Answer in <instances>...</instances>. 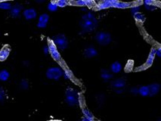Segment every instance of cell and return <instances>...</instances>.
<instances>
[{"mask_svg": "<svg viewBox=\"0 0 161 121\" xmlns=\"http://www.w3.org/2000/svg\"><path fill=\"white\" fill-rule=\"evenodd\" d=\"M80 25L84 32H92L96 29L98 26V20L95 15L91 12H87L82 16L80 20Z\"/></svg>", "mask_w": 161, "mask_h": 121, "instance_id": "6da1fadb", "label": "cell"}, {"mask_svg": "<svg viewBox=\"0 0 161 121\" xmlns=\"http://www.w3.org/2000/svg\"><path fill=\"white\" fill-rule=\"evenodd\" d=\"M65 96H66L65 101L69 106L72 107V106L80 105V96H79V93L74 89L67 88L66 89V92H65Z\"/></svg>", "mask_w": 161, "mask_h": 121, "instance_id": "7a4b0ae2", "label": "cell"}, {"mask_svg": "<svg viewBox=\"0 0 161 121\" xmlns=\"http://www.w3.org/2000/svg\"><path fill=\"white\" fill-rule=\"evenodd\" d=\"M53 43L55 44L56 48L60 50H64L67 48L68 46V41H67V37L64 34H58L55 35L52 40Z\"/></svg>", "mask_w": 161, "mask_h": 121, "instance_id": "3957f363", "label": "cell"}, {"mask_svg": "<svg viewBox=\"0 0 161 121\" xmlns=\"http://www.w3.org/2000/svg\"><path fill=\"white\" fill-rule=\"evenodd\" d=\"M46 76L48 80H58L60 78L63 76V70L59 67L49 68L46 70Z\"/></svg>", "mask_w": 161, "mask_h": 121, "instance_id": "277c9868", "label": "cell"}, {"mask_svg": "<svg viewBox=\"0 0 161 121\" xmlns=\"http://www.w3.org/2000/svg\"><path fill=\"white\" fill-rule=\"evenodd\" d=\"M95 40L101 46H107L111 42V36L106 32H98L95 36Z\"/></svg>", "mask_w": 161, "mask_h": 121, "instance_id": "5b68a950", "label": "cell"}, {"mask_svg": "<svg viewBox=\"0 0 161 121\" xmlns=\"http://www.w3.org/2000/svg\"><path fill=\"white\" fill-rule=\"evenodd\" d=\"M48 53L50 54L52 58L54 59L55 61H60L61 60V55L60 52L55 44L53 43V42L51 40H48Z\"/></svg>", "mask_w": 161, "mask_h": 121, "instance_id": "8992f818", "label": "cell"}, {"mask_svg": "<svg viewBox=\"0 0 161 121\" xmlns=\"http://www.w3.org/2000/svg\"><path fill=\"white\" fill-rule=\"evenodd\" d=\"M48 20H49V15L46 13H44V14H41L40 16L39 17L38 19V23H37V27L40 29L46 28V26L48 23Z\"/></svg>", "mask_w": 161, "mask_h": 121, "instance_id": "52a82bcc", "label": "cell"}, {"mask_svg": "<svg viewBox=\"0 0 161 121\" xmlns=\"http://www.w3.org/2000/svg\"><path fill=\"white\" fill-rule=\"evenodd\" d=\"M23 16L26 20H33L36 18L37 12L34 8H27L24 9L23 12Z\"/></svg>", "mask_w": 161, "mask_h": 121, "instance_id": "ba28073f", "label": "cell"}, {"mask_svg": "<svg viewBox=\"0 0 161 121\" xmlns=\"http://www.w3.org/2000/svg\"><path fill=\"white\" fill-rule=\"evenodd\" d=\"M84 56L87 58H91L95 57L98 55V52L93 46H89L84 50Z\"/></svg>", "mask_w": 161, "mask_h": 121, "instance_id": "9c48e42d", "label": "cell"}, {"mask_svg": "<svg viewBox=\"0 0 161 121\" xmlns=\"http://www.w3.org/2000/svg\"><path fill=\"white\" fill-rule=\"evenodd\" d=\"M23 6L19 3H16L15 5H13L12 9L10 10V14L13 18H17L19 16L20 12H21Z\"/></svg>", "mask_w": 161, "mask_h": 121, "instance_id": "30bf717a", "label": "cell"}, {"mask_svg": "<svg viewBox=\"0 0 161 121\" xmlns=\"http://www.w3.org/2000/svg\"><path fill=\"white\" fill-rule=\"evenodd\" d=\"M155 56H156V48H153L151 50V52H150L148 57H147V61H146V68H148V67H151V65H152Z\"/></svg>", "mask_w": 161, "mask_h": 121, "instance_id": "8fae6325", "label": "cell"}, {"mask_svg": "<svg viewBox=\"0 0 161 121\" xmlns=\"http://www.w3.org/2000/svg\"><path fill=\"white\" fill-rule=\"evenodd\" d=\"M11 49L8 46H4L1 50H0V61H5L10 55Z\"/></svg>", "mask_w": 161, "mask_h": 121, "instance_id": "7c38bea8", "label": "cell"}, {"mask_svg": "<svg viewBox=\"0 0 161 121\" xmlns=\"http://www.w3.org/2000/svg\"><path fill=\"white\" fill-rule=\"evenodd\" d=\"M149 89V96H153L157 95L160 91V85L158 83H152V84L147 85Z\"/></svg>", "mask_w": 161, "mask_h": 121, "instance_id": "4fadbf2b", "label": "cell"}, {"mask_svg": "<svg viewBox=\"0 0 161 121\" xmlns=\"http://www.w3.org/2000/svg\"><path fill=\"white\" fill-rule=\"evenodd\" d=\"M131 6V3H122V2L115 1V0H111V7L117 8H126Z\"/></svg>", "mask_w": 161, "mask_h": 121, "instance_id": "5bb4252c", "label": "cell"}, {"mask_svg": "<svg viewBox=\"0 0 161 121\" xmlns=\"http://www.w3.org/2000/svg\"><path fill=\"white\" fill-rule=\"evenodd\" d=\"M73 4L78 5V6L80 7H87L92 6L93 4H95V2L90 1V0H79V1L74 2Z\"/></svg>", "mask_w": 161, "mask_h": 121, "instance_id": "9a60e30c", "label": "cell"}, {"mask_svg": "<svg viewBox=\"0 0 161 121\" xmlns=\"http://www.w3.org/2000/svg\"><path fill=\"white\" fill-rule=\"evenodd\" d=\"M126 85V82L123 79H117L111 83V85L117 89H121Z\"/></svg>", "mask_w": 161, "mask_h": 121, "instance_id": "2e32d148", "label": "cell"}, {"mask_svg": "<svg viewBox=\"0 0 161 121\" xmlns=\"http://www.w3.org/2000/svg\"><path fill=\"white\" fill-rule=\"evenodd\" d=\"M121 70H122V65L118 61H115L110 65V70H111L112 73L118 74V73L121 71Z\"/></svg>", "mask_w": 161, "mask_h": 121, "instance_id": "e0dca14e", "label": "cell"}, {"mask_svg": "<svg viewBox=\"0 0 161 121\" xmlns=\"http://www.w3.org/2000/svg\"><path fill=\"white\" fill-rule=\"evenodd\" d=\"M97 8H98V10H103V9L111 8V0H104V1L101 2L97 5Z\"/></svg>", "mask_w": 161, "mask_h": 121, "instance_id": "ac0fdd59", "label": "cell"}, {"mask_svg": "<svg viewBox=\"0 0 161 121\" xmlns=\"http://www.w3.org/2000/svg\"><path fill=\"white\" fill-rule=\"evenodd\" d=\"M9 77H10V74L7 70L3 69V70H0V81L5 82L8 80Z\"/></svg>", "mask_w": 161, "mask_h": 121, "instance_id": "d6986e66", "label": "cell"}, {"mask_svg": "<svg viewBox=\"0 0 161 121\" xmlns=\"http://www.w3.org/2000/svg\"><path fill=\"white\" fill-rule=\"evenodd\" d=\"M138 94L140 96L146 97L149 96V89L147 85H144V86H141L139 89H138Z\"/></svg>", "mask_w": 161, "mask_h": 121, "instance_id": "ffe728a7", "label": "cell"}, {"mask_svg": "<svg viewBox=\"0 0 161 121\" xmlns=\"http://www.w3.org/2000/svg\"><path fill=\"white\" fill-rule=\"evenodd\" d=\"M82 112H83V117H85V118L90 119V120H95L94 115L92 114V113L89 109L84 107V108L82 109Z\"/></svg>", "mask_w": 161, "mask_h": 121, "instance_id": "44dd1931", "label": "cell"}, {"mask_svg": "<svg viewBox=\"0 0 161 121\" xmlns=\"http://www.w3.org/2000/svg\"><path fill=\"white\" fill-rule=\"evenodd\" d=\"M133 17L135 20L137 22H138V23H144L145 20V16L141 12L136 13V14H134Z\"/></svg>", "mask_w": 161, "mask_h": 121, "instance_id": "7402d4cb", "label": "cell"}, {"mask_svg": "<svg viewBox=\"0 0 161 121\" xmlns=\"http://www.w3.org/2000/svg\"><path fill=\"white\" fill-rule=\"evenodd\" d=\"M12 8V5L9 2L0 1V9L3 10H11Z\"/></svg>", "mask_w": 161, "mask_h": 121, "instance_id": "603a6c76", "label": "cell"}, {"mask_svg": "<svg viewBox=\"0 0 161 121\" xmlns=\"http://www.w3.org/2000/svg\"><path fill=\"white\" fill-rule=\"evenodd\" d=\"M101 77L104 80H108L111 79L113 77V74H110L108 70H102V74H101Z\"/></svg>", "mask_w": 161, "mask_h": 121, "instance_id": "cb8c5ba5", "label": "cell"}, {"mask_svg": "<svg viewBox=\"0 0 161 121\" xmlns=\"http://www.w3.org/2000/svg\"><path fill=\"white\" fill-rule=\"evenodd\" d=\"M47 8H48V10L49 11V12H55L58 10V5H57V4H56V3L55 1H52V2H50V3L48 4Z\"/></svg>", "mask_w": 161, "mask_h": 121, "instance_id": "d4e9b609", "label": "cell"}, {"mask_svg": "<svg viewBox=\"0 0 161 121\" xmlns=\"http://www.w3.org/2000/svg\"><path fill=\"white\" fill-rule=\"evenodd\" d=\"M63 77L65 80H71L73 77V74L70 70H63Z\"/></svg>", "mask_w": 161, "mask_h": 121, "instance_id": "484cf974", "label": "cell"}, {"mask_svg": "<svg viewBox=\"0 0 161 121\" xmlns=\"http://www.w3.org/2000/svg\"><path fill=\"white\" fill-rule=\"evenodd\" d=\"M55 3L58 7H60V8H64L68 4V2L66 0H58V1H55Z\"/></svg>", "mask_w": 161, "mask_h": 121, "instance_id": "4316f807", "label": "cell"}, {"mask_svg": "<svg viewBox=\"0 0 161 121\" xmlns=\"http://www.w3.org/2000/svg\"><path fill=\"white\" fill-rule=\"evenodd\" d=\"M20 88L22 89H27L28 86H29V84H28V82L26 80H22L21 82H20Z\"/></svg>", "mask_w": 161, "mask_h": 121, "instance_id": "83f0119b", "label": "cell"}, {"mask_svg": "<svg viewBox=\"0 0 161 121\" xmlns=\"http://www.w3.org/2000/svg\"><path fill=\"white\" fill-rule=\"evenodd\" d=\"M139 10H140L139 5H136V6L131 7V13H132V15H134V14H136V13L139 12Z\"/></svg>", "mask_w": 161, "mask_h": 121, "instance_id": "f1b7e54d", "label": "cell"}, {"mask_svg": "<svg viewBox=\"0 0 161 121\" xmlns=\"http://www.w3.org/2000/svg\"><path fill=\"white\" fill-rule=\"evenodd\" d=\"M5 98V90L3 89V87L0 86V102L4 101Z\"/></svg>", "mask_w": 161, "mask_h": 121, "instance_id": "f546056e", "label": "cell"}, {"mask_svg": "<svg viewBox=\"0 0 161 121\" xmlns=\"http://www.w3.org/2000/svg\"><path fill=\"white\" fill-rule=\"evenodd\" d=\"M145 8L146 10L151 11V12H152V11H154L155 9L157 8V7H156V5H145Z\"/></svg>", "mask_w": 161, "mask_h": 121, "instance_id": "4dcf8cb0", "label": "cell"}, {"mask_svg": "<svg viewBox=\"0 0 161 121\" xmlns=\"http://www.w3.org/2000/svg\"><path fill=\"white\" fill-rule=\"evenodd\" d=\"M143 3L145 5H153V3H154V2L152 1V0H145V1L143 2Z\"/></svg>", "mask_w": 161, "mask_h": 121, "instance_id": "1f68e13d", "label": "cell"}, {"mask_svg": "<svg viewBox=\"0 0 161 121\" xmlns=\"http://www.w3.org/2000/svg\"><path fill=\"white\" fill-rule=\"evenodd\" d=\"M130 92H131V93H132L133 95H137L138 93V89L136 88V87H134V88H132L130 89Z\"/></svg>", "mask_w": 161, "mask_h": 121, "instance_id": "d6a6232c", "label": "cell"}, {"mask_svg": "<svg viewBox=\"0 0 161 121\" xmlns=\"http://www.w3.org/2000/svg\"><path fill=\"white\" fill-rule=\"evenodd\" d=\"M156 55L157 57H161V48L159 47L158 48H156Z\"/></svg>", "mask_w": 161, "mask_h": 121, "instance_id": "836d02e7", "label": "cell"}, {"mask_svg": "<svg viewBox=\"0 0 161 121\" xmlns=\"http://www.w3.org/2000/svg\"><path fill=\"white\" fill-rule=\"evenodd\" d=\"M43 53L45 54L46 55H47L48 54V46H45L43 47Z\"/></svg>", "mask_w": 161, "mask_h": 121, "instance_id": "e575fe53", "label": "cell"}, {"mask_svg": "<svg viewBox=\"0 0 161 121\" xmlns=\"http://www.w3.org/2000/svg\"><path fill=\"white\" fill-rule=\"evenodd\" d=\"M81 10H82V11H83V12H86L87 8H86V7H82V8H81Z\"/></svg>", "mask_w": 161, "mask_h": 121, "instance_id": "d590c367", "label": "cell"}, {"mask_svg": "<svg viewBox=\"0 0 161 121\" xmlns=\"http://www.w3.org/2000/svg\"><path fill=\"white\" fill-rule=\"evenodd\" d=\"M158 121H161V120H158Z\"/></svg>", "mask_w": 161, "mask_h": 121, "instance_id": "8d00e7d4", "label": "cell"}, {"mask_svg": "<svg viewBox=\"0 0 161 121\" xmlns=\"http://www.w3.org/2000/svg\"><path fill=\"white\" fill-rule=\"evenodd\" d=\"M81 121H83V120H81Z\"/></svg>", "mask_w": 161, "mask_h": 121, "instance_id": "74e56055", "label": "cell"}]
</instances>
